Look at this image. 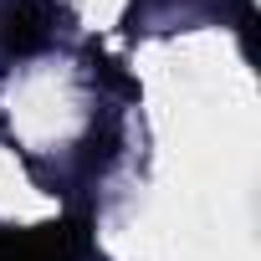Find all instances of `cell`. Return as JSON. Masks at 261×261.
I'll use <instances>...</instances> for the list:
<instances>
[{"instance_id":"cell-1","label":"cell","mask_w":261,"mask_h":261,"mask_svg":"<svg viewBox=\"0 0 261 261\" xmlns=\"http://www.w3.org/2000/svg\"><path fill=\"white\" fill-rule=\"evenodd\" d=\"M82 236L72 225H36V230H0V261H77Z\"/></svg>"},{"instance_id":"cell-2","label":"cell","mask_w":261,"mask_h":261,"mask_svg":"<svg viewBox=\"0 0 261 261\" xmlns=\"http://www.w3.org/2000/svg\"><path fill=\"white\" fill-rule=\"evenodd\" d=\"M0 41L11 51H31V46L46 41V21L31 6H11V11H0Z\"/></svg>"}]
</instances>
